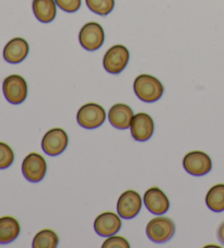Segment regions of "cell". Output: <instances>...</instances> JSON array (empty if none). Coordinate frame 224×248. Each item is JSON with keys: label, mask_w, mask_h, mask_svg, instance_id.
<instances>
[{"label": "cell", "mask_w": 224, "mask_h": 248, "mask_svg": "<svg viewBox=\"0 0 224 248\" xmlns=\"http://www.w3.org/2000/svg\"><path fill=\"white\" fill-rule=\"evenodd\" d=\"M30 47L28 42L22 37L12 38L3 48V58L10 63H19L27 58Z\"/></svg>", "instance_id": "5bb4252c"}, {"label": "cell", "mask_w": 224, "mask_h": 248, "mask_svg": "<svg viewBox=\"0 0 224 248\" xmlns=\"http://www.w3.org/2000/svg\"><path fill=\"white\" fill-rule=\"evenodd\" d=\"M142 199L135 190H126L118 198L117 212L123 219H132L140 212Z\"/></svg>", "instance_id": "30bf717a"}, {"label": "cell", "mask_w": 224, "mask_h": 248, "mask_svg": "<svg viewBox=\"0 0 224 248\" xmlns=\"http://www.w3.org/2000/svg\"><path fill=\"white\" fill-rule=\"evenodd\" d=\"M129 58V50L124 45H114L107 50L103 58L104 69L113 75H118L127 67Z\"/></svg>", "instance_id": "5b68a950"}, {"label": "cell", "mask_w": 224, "mask_h": 248, "mask_svg": "<svg viewBox=\"0 0 224 248\" xmlns=\"http://www.w3.org/2000/svg\"><path fill=\"white\" fill-rule=\"evenodd\" d=\"M133 91L142 102L153 103V102L160 100L164 93V87L156 77L140 75L137 77L133 82Z\"/></svg>", "instance_id": "6da1fadb"}, {"label": "cell", "mask_w": 224, "mask_h": 248, "mask_svg": "<svg viewBox=\"0 0 224 248\" xmlns=\"http://www.w3.org/2000/svg\"><path fill=\"white\" fill-rule=\"evenodd\" d=\"M90 10L98 16L110 15L114 9L115 0H85Z\"/></svg>", "instance_id": "ffe728a7"}, {"label": "cell", "mask_w": 224, "mask_h": 248, "mask_svg": "<svg viewBox=\"0 0 224 248\" xmlns=\"http://www.w3.org/2000/svg\"><path fill=\"white\" fill-rule=\"evenodd\" d=\"M2 91L9 103L18 105L23 103L28 96V83L23 77L11 75L3 80Z\"/></svg>", "instance_id": "3957f363"}, {"label": "cell", "mask_w": 224, "mask_h": 248, "mask_svg": "<svg viewBox=\"0 0 224 248\" xmlns=\"http://www.w3.org/2000/svg\"><path fill=\"white\" fill-rule=\"evenodd\" d=\"M131 136L137 141L149 140L154 132V123L152 117L145 113H138L135 115L130 125Z\"/></svg>", "instance_id": "8fae6325"}, {"label": "cell", "mask_w": 224, "mask_h": 248, "mask_svg": "<svg viewBox=\"0 0 224 248\" xmlns=\"http://www.w3.org/2000/svg\"><path fill=\"white\" fill-rule=\"evenodd\" d=\"M55 0H33V12L42 23H49L55 19L57 14Z\"/></svg>", "instance_id": "2e32d148"}, {"label": "cell", "mask_w": 224, "mask_h": 248, "mask_svg": "<svg viewBox=\"0 0 224 248\" xmlns=\"http://www.w3.org/2000/svg\"><path fill=\"white\" fill-rule=\"evenodd\" d=\"M103 248H129L130 245L126 238H124L122 236H112L110 238H107L106 241L103 243L102 245Z\"/></svg>", "instance_id": "603a6c76"}, {"label": "cell", "mask_w": 224, "mask_h": 248, "mask_svg": "<svg viewBox=\"0 0 224 248\" xmlns=\"http://www.w3.org/2000/svg\"><path fill=\"white\" fill-rule=\"evenodd\" d=\"M133 115L130 106L123 103H117L113 105L109 112V121L111 125L116 129H128L131 125Z\"/></svg>", "instance_id": "9a60e30c"}, {"label": "cell", "mask_w": 224, "mask_h": 248, "mask_svg": "<svg viewBox=\"0 0 224 248\" xmlns=\"http://www.w3.org/2000/svg\"><path fill=\"white\" fill-rule=\"evenodd\" d=\"M20 223L12 217H0V244H9L20 234Z\"/></svg>", "instance_id": "e0dca14e"}, {"label": "cell", "mask_w": 224, "mask_h": 248, "mask_svg": "<svg viewBox=\"0 0 224 248\" xmlns=\"http://www.w3.org/2000/svg\"><path fill=\"white\" fill-rule=\"evenodd\" d=\"M105 40L104 30L101 24L96 22H89L84 24L79 33V42L81 46L89 52L97 50L103 45Z\"/></svg>", "instance_id": "52a82bcc"}, {"label": "cell", "mask_w": 224, "mask_h": 248, "mask_svg": "<svg viewBox=\"0 0 224 248\" xmlns=\"http://www.w3.org/2000/svg\"><path fill=\"white\" fill-rule=\"evenodd\" d=\"M68 135L62 128H54L48 130L43 137L42 149L47 155L57 156L68 147Z\"/></svg>", "instance_id": "8992f818"}, {"label": "cell", "mask_w": 224, "mask_h": 248, "mask_svg": "<svg viewBox=\"0 0 224 248\" xmlns=\"http://www.w3.org/2000/svg\"><path fill=\"white\" fill-rule=\"evenodd\" d=\"M122 228V220L114 212H104L94 221V230L100 236H113Z\"/></svg>", "instance_id": "4fadbf2b"}, {"label": "cell", "mask_w": 224, "mask_h": 248, "mask_svg": "<svg viewBox=\"0 0 224 248\" xmlns=\"http://www.w3.org/2000/svg\"><path fill=\"white\" fill-rule=\"evenodd\" d=\"M206 203L214 212L224 211V184L211 187L206 196Z\"/></svg>", "instance_id": "ac0fdd59"}, {"label": "cell", "mask_w": 224, "mask_h": 248, "mask_svg": "<svg viewBox=\"0 0 224 248\" xmlns=\"http://www.w3.org/2000/svg\"><path fill=\"white\" fill-rule=\"evenodd\" d=\"M144 202L148 210L157 216H162L169 210L170 202L160 188L152 187L145 191Z\"/></svg>", "instance_id": "7c38bea8"}, {"label": "cell", "mask_w": 224, "mask_h": 248, "mask_svg": "<svg viewBox=\"0 0 224 248\" xmlns=\"http://www.w3.org/2000/svg\"><path fill=\"white\" fill-rule=\"evenodd\" d=\"M145 232L146 236L153 243H166L175 234V224L170 217H157L149 222Z\"/></svg>", "instance_id": "7a4b0ae2"}, {"label": "cell", "mask_w": 224, "mask_h": 248, "mask_svg": "<svg viewBox=\"0 0 224 248\" xmlns=\"http://www.w3.org/2000/svg\"><path fill=\"white\" fill-rule=\"evenodd\" d=\"M59 238L53 230L45 229L38 232L33 239V248H55L58 246Z\"/></svg>", "instance_id": "d6986e66"}, {"label": "cell", "mask_w": 224, "mask_h": 248, "mask_svg": "<svg viewBox=\"0 0 224 248\" xmlns=\"http://www.w3.org/2000/svg\"><path fill=\"white\" fill-rule=\"evenodd\" d=\"M47 170V164L44 157L38 153H30L23 160V176L31 183H38L44 178Z\"/></svg>", "instance_id": "9c48e42d"}, {"label": "cell", "mask_w": 224, "mask_h": 248, "mask_svg": "<svg viewBox=\"0 0 224 248\" xmlns=\"http://www.w3.org/2000/svg\"><path fill=\"white\" fill-rule=\"evenodd\" d=\"M56 5L66 12H76L80 9L81 0H55Z\"/></svg>", "instance_id": "7402d4cb"}, {"label": "cell", "mask_w": 224, "mask_h": 248, "mask_svg": "<svg viewBox=\"0 0 224 248\" xmlns=\"http://www.w3.org/2000/svg\"><path fill=\"white\" fill-rule=\"evenodd\" d=\"M105 109L96 103H87L81 106L77 114V122L85 129H96L105 122Z\"/></svg>", "instance_id": "277c9868"}, {"label": "cell", "mask_w": 224, "mask_h": 248, "mask_svg": "<svg viewBox=\"0 0 224 248\" xmlns=\"http://www.w3.org/2000/svg\"><path fill=\"white\" fill-rule=\"evenodd\" d=\"M183 166L188 174L193 176H204L212 169L210 156L202 151H192L185 155Z\"/></svg>", "instance_id": "ba28073f"}, {"label": "cell", "mask_w": 224, "mask_h": 248, "mask_svg": "<svg viewBox=\"0 0 224 248\" xmlns=\"http://www.w3.org/2000/svg\"><path fill=\"white\" fill-rule=\"evenodd\" d=\"M218 238H219V241L224 245V222H222L218 230Z\"/></svg>", "instance_id": "cb8c5ba5"}, {"label": "cell", "mask_w": 224, "mask_h": 248, "mask_svg": "<svg viewBox=\"0 0 224 248\" xmlns=\"http://www.w3.org/2000/svg\"><path fill=\"white\" fill-rule=\"evenodd\" d=\"M15 153L5 142H0V170L8 169L14 163Z\"/></svg>", "instance_id": "44dd1931"}]
</instances>
